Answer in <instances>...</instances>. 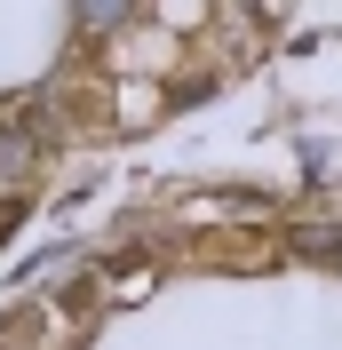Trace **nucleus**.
<instances>
[{"mask_svg":"<svg viewBox=\"0 0 342 350\" xmlns=\"http://www.w3.org/2000/svg\"><path fill=\"white\" fill-rule=\"evenodd\" d=\"M88 16H96V24H120V16H128V0H88Z\"/></svg>","mask_w":342,"mask_h":350,"instance_id":"obj_1","label":"nucleus"}]
</instances>
